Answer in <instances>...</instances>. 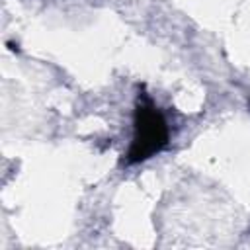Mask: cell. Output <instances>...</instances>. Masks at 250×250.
I'll return each instance as SVG.
<instances>
[{
  "label": "cell",
  "instance_id": "6da1fadb",
  "mask_svg": "<svg viewBox=\"0 0 250 250\" xmlns=\"http://www.w3.org/2000/svg\"><path fill=\"white\" fill-rule=\"evenodd\" d=\"M168 139L166 123L154 105H141L135 119V139L129 150V160L139 162L158 152Z\"/></svg>",
  "mask_w": 250,
  "mask_h": 250
}]
</instances>
